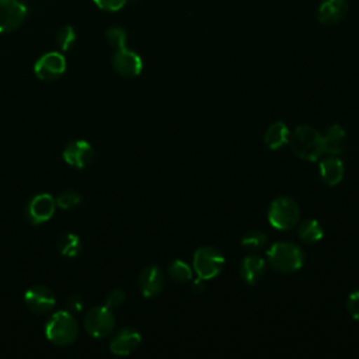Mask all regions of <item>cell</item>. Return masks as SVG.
Returning <instances> with one entry per match:
<instances>
[{"instance_id":"e0dca14e","label":"cell","mask_w":359,"mask_h":359,"mask_svg":"<svg viewBox=\"0 0 359 359\" xmlns=\"http://www.w3.org/2000/svg\"><path fill=\"white\" fill-rule=\"evenodd\" d=\"M265 272V259L259 255H247L240 264V276L247 285H255Z\"/></svg>"},{"instance_id":"9a60e30c","label":"cell","mask_w":359,"mask_h":359,"mask_svg":"<svg viewBox=\"0 0 359 359\" xmlns=\"http://www.w3.org/2000/svg\"><path fill=\"white\" fill-rule=\"evenodd\" d=\"M142 342L140 334L133 328H122L111 341L109 349L115 355H129L137 349Z\"/></svg>"},{"instance_id":"f546056e","label":"cell","mask_w":359,"mask_h":359,"mask_svg":"<svg viewBox=\"0 0 359 359\" xmlns=\"http://www.w3.org/2000/svg\"><path fill=\"white\" fill-rule=\"evenodd\" d=\"M83 299L79 296V294H70L67 299H66V307H67V311L70 313H79L83 310Z\"/></svg>"},{"instance_id":"4316f807","label":"cell","mask_w":359,"mask_h":359,"mask_svg":"<svg viewBox=\"0 0 359 359\" xmlns=\"http://www.w3.org/2000/svg\"><path fill=\"white\" fill-rule=\"evenodd\" d=\"M346 310L349 316L359 321V290H353L346 299Z\"/></svg>"},{"instance_id":"d4e9b609","label":"cell","mask_w":359,"mask_h":359,"mask_svg":"<svg viewBox=\"0 0 359 359\" xmlns=\"http://www.w3.org/2000/svg\"><path fill=\"white\" fill-rule=\"evenodd\" d=\"M76 41V32L72 25L62 27L56 34V42L62 50H67Z\"/></svg>"},{"instance_id":"d6986e66","label":"cell","mask_w":359,"mask_h":359,"mask_svg":"<svg viewBox=\"0 0 359 359\" xmlns=\"http://www.w3.org/2000/svg\"><path fill=\"white\" fill-rule=\"evenodd\" d=\"M289 137H290L289 128L283 122L278 121L268 126L264 135V142L271 150H278L289 142Z\"/></svg>"},{"instance_id":"9c48e42d","label":"cell","mask_w":359,"mask_h":359,"mask_svg":"<svg viewBox=\"0 0 359 359\" xmlns=\"http://www.w3.org/2000/svg\"><path fill=\"white\" fill-rule=\"evenodd\" d=\"M24 303L29 311L35 314H45L55 307L56 297L49 287L43 285H35L25 292Z\"/></svg>"},{"instance_id":"30bf717a","label":"cell","mask_w":359,"mask_h":359,"mask_svg":"<svg viewBox=\"0 0 359 359\" xmlns=\"http://www.w3.org/2000/svg\"><path fill=\"white\" fill-rule=\"evenodd\" d=\"M112 67L118 74L130 79V77H136L142 73L143 62H142V57L136 52H133L125 46V48L116 49V52L114 53Z\"/></svg>"},{"instance_id":"277c9868","label":"cell","mask_w":359,"mask_h":359,"mask_svg":"<svg viewBox=\"0 0 359 359\" xmlns=\"http://www.w3.org/2000/svg\"><path fill=\"white\" fill-rule=\"evenodd\" d=\"M300 217V208L290 196L275 198L268 209V222L276 230L285 231L294 227Z\"/></svg>"},{"instance_id":"2e32d148","label":"cell","mask_w":359,"mask_h":359,"mask_svg":"<svg viewBox=\"0 0 359 359\" xmlns=\"http://www.w3.org/2000/svg\"><path fill=\"white\" fill-rule=\"evenodd\" d=\"M320 177L330 187L338 185L344 178V163L337 156L330 154L320 161Z\"/></svg>"},{"instance_id":"ac0fdd59","label":"cell","mask_w":359,"mask_h":359,"mask_svg":"<svg viewBox=\"0 0 359 359\" xmlns=\"http://www.w3.org/2000/svg\"><path fill=\"white\" fill-rule=\"evenodd\" d=\"M345 142H346V132H345V129L341 125L334 123L323 135L324 153L332 154V156L341 154L344 151Z\"/></svg>"},{"instance_id":"7402d4cb","label":"cell","mask_w":359,"mask_h":359,"mask_svg":"<svg viewBox=\"0 0 359 359\" xmlns=\"http://www.w3.org/2000/svg\"><path fill=\"white\" fill-rule=\"evenodd\" d=\"M168 275L172 280L178 283H184L192 279V268L181 259H174L168 265Z\"/></svg>"},{"instance_id":"484cf974","label":"cell","mask_w":359,"mask_h":359,"mask_svg":"<svg viewBox=\"0 0 359 359\" xmlns=\"http://www.w3.org/2000/svg\"><path fill=\"white\" fill-rule=\"evenodd\" d=\"M105 38H107L108 43L111 46H114L115 49L125 48V45H126V32L121 27L108 28L107 32H105Z\"/></svg>"},{"instance_id":"5b68a950","label":"cell","mask_w":359,"mask_h":359,"mask_svg":"<svg viewBox=\"0 0 359 359\" xmlns=\"http://www.w3.org/2000/svg\"><path fill=\"white\" fill-rule=\"evenodd\" d=\"M223 266H224V257L222 251H219L212 245L201 247L194 254L192 269L196 272L198 278L209 280L217 276L222 272Z\"/></svg>"},{"instance_id":"5bb4252c","label":"cell","mask_w":359,"mask_h":359,"mask_svg":"<svg viewBox=\"0 0 359 359\" xmlns=\"http://www.w3.org/2000/svg\"><path fill=\"white\" fill-rule=\"evenodd\" d=\"M346 13V0H323L317 8V20L324 25H334L338 24Z\"/></svg>"},{"instance_id":"52a82bcc","label":"cell","mask_w":359,"mask_h":359,"mask_svg":"<svg viewBox=\"0 0 359 359\" xmlns=\"http://www.w3.org/2000/svg\"><path fill=\"white\" fill-rule=\"evenodd\" d=\"M28 14L24 0H0V34L18 28Z\"/></svg>"},{"instance_id":"ffe728a7","label":"cell","mask_w":359,"mask_h":359,"mask_svg":"<svg viewBox=\"0 0 359 359\" xmlns=\"http://www.w3.org/2000/svg\"><path fill=\"white\" fill-rule=\"evenodd\" d=\"M299 238L306 244H316L324 237V230L316 219H306L297 227Z\"/></svg>"},{"instance_id":"8fae6325","label":"cell","mask_w":359,"mask_h":359,"mask_svg":"<svg viewBox=\"0 0 359 359\" xmlns=\"http://www.w3.org/2000/svg\"><path fill=\"white\" fill-rule=\"evenodd\" d=\"M56 201L49 194L35 195L27 206V219L31 224H41L48 222L55 213Z\"/></svg>"},{"instance_id":"ba28073f","label":"cell","mask_w":359,"mask_h":359,"mask_svg":"<svg viewBox=\"0 0 359 359\" xmlns=\"http://www.w3.org/2000/svg\"><path fill=\"white\" fill-rule=\"evenodd\" d=\"M65 70H66V59L59 52H48L42 55L34 66V72L36 77L46 81L56 80L65 73Z\"/></svg>"},{"instance_id":"f1b7e54d","label":"cell","mask_w":359,"mask_h":359,"mask_svg":"<svg viewBox=\"0 0 359 359\" xmlns=\"http://www.w3.org/2000/svg\"><path fill=\"white\" fill-rule=\"evenodd\" d=\"M97 7H100L101 10H105V11H118L121 10L128 0H93Z\"/></svg>"},{"instance_id":"8992f818","label":"cell","mask_w":359,"mask_h":359,"mask_svg":"<svg viewBox=\"0 0 359 359\" xmlns=\"http://www.w3.org/2000/svg\"><path fill=\"white\" fill-rule=\"evenodd\" d=\"M116 320L111 309L107 306H95L90 309L84 317V328L94 338L108 337L115 328Z\"/></svg>"},{"instance_id":"cb8c5ba5","label":"cell","mask_w":359,"mask_h":359,"mask_svg":"<svg viewBox=\"0 0 359 359\" xmlns=\"http://www.w3.org/2000/svg\"><path fill=\"white\" fill-rule=\"evenodd\" d=\"M80 202H81V196L73 189L63 191L56 196V205L62 209H73L79 206Z\"/></svg>"},{"instance_id":"603a6c76","label":"cell","mask_w":359,"mask_h":359,"mask_svg":"<svg viewBox=\"0 0 359 359\" xmlns=\"http://www.w3.org/2000/svg\"><path fill=\"white\" fill-rule=\"evenodd\" d=\"M266 244H268V238H266L265 233H262L259 230H250L241 238V245L245 250H251V251H258V250L266 247Z\"/></svg>"},{"instance_id":"83f0119b","label":"cell","mask_w":359,"mask_h":359,"mask_svg":"<svg viewBox=\"0 0 359 359\" xmlns=\"http://www.w3.org/2000/svg\"><path fill=\"white\" fill-rule=\"evenodd\" d=\"M125 302V293L121 289H112L105 299V306L109 309H115L122 306Z\"/></svg>"},{"instance_id":"6da1fadb","label":"cell","mask_w":359,"mask_h":359,"mask_svg":"<svg viewBox=\"0 0 359 359\" xmlns=\"http://www.w3.org/2000/svg\"><path fill=\"white\" fill-rule=\"evenodd\" d=\"M269 265L282 273H293L304 265V252L290 241H278L266 250Z\"/></svg>"},{"instance_id":"4fadbf2b","label":"cell","mask_w":359,"mask_h":359,"mask_svg":"<svg viewBox=\"0 0 359 359\" xmlns=\"http://www.w3.org/2000/svg\"><path fill=\"white\" fill-rule=\"evenodd\" d=\"M164 286V275L157 265L146 266L139 275V289L144 297L160 294Z\"/></svg>"},{"instance_id":"4dcf8cb0","label":"cell","mask_w":359,"mask_h":359,"mask_svg":"<svg viewBox=\"0 0 359 359\" xmlns=\"http://www.w3.org/2000/svg\"><path fill=\"white\" fill-rule=\"evenodd\" d=\"M206 287V283H205V279L202 278H196L192 280V289L195 293H202Z\"/></svg>"},{"instance_id":"3957f363","label":"cell","mask_w":359,"mask_h":359,"mask_svg":"<svg viewBox=\"0 0 359 359\" xmlns=\"http://www.w3.org/2000/svg\"><path fill=\"white\" fill-rule=\"evenodd\" d=\"M45 335L53 345H72L79 335V325L73 313L63 310L53 313L45 325Z\"/></svg>"},{"instance_id":"7c38bea8","label":"cell","mask_w":359,"mask_h":359,"mask_svg":"<svg viewBox=\"0 0 359 359\" xmlns=\"http://www.w3.org/2000/svg\"><path fill=\"white\" fill-rule=\"evenodd\" d=\"M63 160L76 168H84L88 165L94 158V149L86 140H74L63 149L62 153Z\"/></svg>"},{"instance_id":"7a4b0ae2","label":"cell","mask_w":359,"mask_h":359,"mask_svg":"<svg viewBox=\"0 0 359 359\" xmlns=\"http://www.w3.org/2000/svg\"><path fill=\"white\" fill-rule=\"evenodd\" d=\"M290 146L293 153L306 161H317L324 154L323 135L307 125L294 129L290 135Z\"/></svg>"},{"instance_id":"44dd1931","label":"cell","mask_w":359,"mask_h":359,"mask_svg":"<svg viewBox=\"0 0 359 359\" xmlns=\"http://www.w3.org/2000/svg\"><path fill=\"white\" fill-rule=\"evenodd\" d=\"M56 245L62 255H65L67 258H73L80 252L81 241H80L79 236H76L73 233H65V234L59 236Z\"/></svg>"}]
</instances>
